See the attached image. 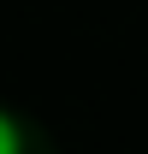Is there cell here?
Segmentation results:
<instances>
[{
  "label": "cell",
  "instance_id": "1",
  "mask_svg": "<svg viewBox=\"0 0 148 154\" xmlns=\"http://www.w3.org/2000/svg\"><path fill=\"white\" fill-rule=\"evenodd\" d=\"M0 154H24V131L12 113H0Z\"/></svg>",
  "mask_w": 148,
  "mask_h": 154
}]
</instances>
